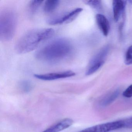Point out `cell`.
I'll use <instances>...</instances> for the list:
<instances>
[{
	"instance_id": "obj_4",
	"label": "cell",
	"mask_w": 132,
	"mask_h": 132,
	"mask_svg": "<svg viewBox=\"0 0 132 132\" xmlns=\"http://www.w3.org/2000/svg\"><path fill=\"white\" fill-rule=\"evenodd\" d=\"M82 11V8H76L62 15L51 18L48 20L47 22L51 25L69 23L74 20Z\"/></svg>"
},
{
	"instance_id": "obj_15",
	"label": "cell",
	"mask_w": 132,
	"mask_h": 132,
	"mask_svg": "<svg viewBox=\"0 0 132 132\" xmlns=\"http://www.w3.org/2000/svg\"><path fill=\"white\" fill-rule=\"evenodd\" d=\"M86 4L96 10H100L102 8V4L100 1H85Z\"/></svg>"
},
{
	"instance_id": "obj_13",
	"label": "cell",
	"mask_w": 132,
	"mask_h": 132,
	"mask_svg": "<svg viewBox=\"0 0 132 132\" xmlns=\"http://www.w3.org/2000/svg\"><path fill=\"white\" fill-rule=\"evenodd\" d=\"M43 1H32L29 4V10L30 13L34 14L37 12L40 7L41 6Z\"/></svg>"
},
{
	"instance_id": "obj_3",
	"label": "cell",
	"mask_w": 132,
	"mask_h": 132,
	"mask_svg": "<svg viewBox=\"0 0 132 132\" xmlns=\"http://www.w3.org/2000/svg\"><path fill=\"white\" fill-rule=\"evenodd\" d=\"M17 17L16 12L6 8L1 12L0 16V39L9 41L13 37L16 31Z\"/></svg>"
},
{
	"instance_id": "obj_5",
	"label": "cell",
	"mask_w": 132,
	"mask_h": 132,
	"mask_svg": "<svg viewBox=\"0 0 132 132\" xmlns=\"http://www.w3.org/2000/svg\"><path fill=\"white\" fill-rule=\"evenodd\" d=\"M121 120L95 125L79 132H109L122 128Z\"/></svg>"
},
{
	"instance_id": "obj_1",
	"label": "cell",
	"mask_w": 132,
	"mask_h": 132,
	"mask_svg": "<svg viewBox=\"0 0 132 132\" xmlns=\"http://www.w3.org/2000/svg\"><path fill=\"white\" fill-rule=\"evenodd\" d=\"M73 47L65 38L55 39L41 48L36 53V58L41 61L54 64L68 57L72 53Z\"/></svg>"
},
{
	"instance_id": "obj_8",
	"label": "cell",
	"mask_w": 132,
	"mask_h": 132,
	"mask_svg": "<svg viewBox=\"0 0 132 132\" xmlns=\"http://www.w3.org/2000/svg\"><path fill=\"white\" fill-rule=\"evenodd\" d=\"M126 1L120 0H115L113 1V18L116 22L119 20L121 15L124 13Z\"/></svg>"
},
{
	"instance_id": "obj_11",
	"label": "cell",
	"mask_w": 132,
	"mask_h": 132,
	"mask_svg": "<svg viewBox=\"0 0 132 132\" xmlns=\"http://www.w3.org/2000/svg\"><path fill=\"white\" fill-rule=\"evenodd\" d=\"M120 90H116L105 96L100 102L99 105L102 107H105L112 103L119 96Z\"/></svg>"
},
{
	"instance_id": "obj_9",
	"label": "cell",
	"mask_w": 132,
	"mask_h": 132,
	"mask_svg": "<svg viewBox=\"0 0 132 132\" xmlns=\"http://www.w3.org/2000/svg\"><path fill=\"white\" fill-rule=\"evenodd\" d=\"M96 19L99 28L103 35L107 36L110 28L109 23L107 18L104 15L98 14L96 16Z\"/></svg>"
},
{
	"instance_id": "obj_12",
	"label": "cell",
	"mask_w": 132,
	"mask_h": 132,
	"mask_svg": "<svg viewBox=\"0 0 132 132\" xmlns=\"http://www.w3.org/2000/svg\"><path fill=\"white\" fill-rule=\"evenodd\" d=\"M59 4L60 1L57 0L47 1L44 5V11L47 13H52L57 8Z\"/></svg>"
},
{
	"instance_id": "obj_14",
	"label": "cell",
	"mask_w": 132,
	"mask_h": 132,
	"mask_svg": "<svg viewBox=\"0 0 132 132\" xmlns=\"http://www.w3.org/2000/svg\"><path fill=\"white\" fill-rule=\"evenodd\" d=\"M125 63L126 65L132 64V45L128 48L126 52Z\"/></svg>"
},
{
	"instance_id": "obj_7",
	"label": "cell",
	"mask_w": 132,
	"mask_h": 132,
	"mask_svg": "<svg viewBox=\"0 0 132 132\" xmlns=\"http://www.w3.org/2000/svg\"><path fill=\"white\" fill-rule=\"evenodd\" d=\"M73 123L72 119L66 118L56 123L42 132H59L70 127Z\"/></svg>"
},
{
	"instance_id": "obj_19",
	"label": "cell",
	"mask_w": 132,
	"mask_h": 132,
	"mask_svg": "<svg viewBox=\"0 0 132 132\" xmlns=\"http://www.w3.org/2000/svg\"><path fill=\"white\" fill-rule=\"evenodd\" d=\"M129 2L130 3L132 4V1H129Z\"/></svg>"
},
{
	"instance_id": "obj_6",
	"label": "cell",
	"mask_w": 132,
	"mask_h": 132,
	"mask_svg": "<svg viewBox=\"0 0 132 132\" xmlns=\"http://www.w3.org/2000/svg\"><path fill=\"white\" fill-rule=\"evenodd\" d=\"M75 75V73L72 71H68L41 75L35 74L34 76L36 78L40 80L44 81H52L72 77Z\"/></svg>"
},
{
	"instance_id": "obj_17",
	"label": "cell",
	"mask_w": 132,
	"mask_h": 132,
	"mask_svg": "<svg viewBox=\"0 0 132 132\" xmlns=\"http://www.w3.org/2000/svg\"><path fill=\"white\" fill-rule=\"evenodd\" d=\"M21 88L24 92H28L31 88V85L28 81H23L20 84Z\"/></svg>"
},
{
	"instance_id": "obj_18",
	"label": "cell",
	"mask_w": 132,
	"mask_h": 132,
	"mask_svg": "<svg viewBox=\"0 0 132 132\" xmlns=\"http://www.w3.org/2000/svg\"><path fill=\"white\" fill-rule=\"evenodd\" d=\"M122 95L126 98H130L132 97V85H130L123 91Z\"/></svg>"
},
{
	"instance_id": "obj_2",
	"label": "cell",
	"mask_w": 132,
	"mask_h": 132,
	"mask_svg": "<svg viewBox=\"0 0 132 132\" xmlns=\"http://www.w3.org/2000/svg\"><path fill=\"white\" fill-rule=\"evenodd\" d=\"M52 28H38L28 31L23 35L15 45V50L19 54L30 52L54 35Z\"/></svg>"
},
{
	"instance_id": "obj_10",
	"label": "cell",
	"mask_w": 132,
	"mask_h": 132,
	"mask_svg": "<svg viewBox=\"0 0 132 132\" xmlns=\"http://www.w3.org/2000/svg\"><path fill=\"white\" fill-rule=\"evenodd\" d=\"M104 60L99 57L95 56L92 59L86 72V75H90L98 71L104 63Z\"/></svg>"
},
{
	"instance_id": "obj_16",
	"label": "cell",
	"mask_w": 132,
	"mask_h": 132,
	"mask_svg": "<svg viewBox=\"0 0 132 132\" xmlns=\"http://www.w3.org/2000/svg\"><path fill=\"white\" fill-rule=\"evenodd\" d=\"M121 120L122 123V128H132V116Z\"/></svg>"
}]
</instances>
